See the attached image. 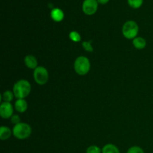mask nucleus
<instances>
[{"instance_id":"nucleus-1","label":"nucleus","mask_w":153,"mask_h":153,"mask_svg":"<svg viewBox=\"0 0 153 153\" xmlns=\"http://www.w3.org/2000/svg\"><path fill=\"white\" fill-rule=\"evenodd\" d=\"M31 91V85L29 82L25 79H20L14 84L13 93L17 100L25 99L30 94Z\"/></svg>"},{"instance_id":"nucleus-2","label":"nucleus","mask_w":153,"mask_h":153,"mask_svg":"<svg viewBox=\"0 0 153 153\" xmlns=\"http://www.w3.org/2000/svg\"><path fill=\"white\" fill-rule=\"evenodd\" d=\"M13 135L19 140H25L31 136L32 132V128L31 126L26 123H20L13 126Z\"/></svg>"},{"instance_id":"nucleus-3","label":"nucleus","mask_w":153,"mask_h":153,"mask_svg":"<svg viewBox=\"0 0 153 153\" xmlns=\"http://www.w3.org/2000/svg\"><path fill=\"white\" fill-rule=\"evenodd\" d=\"M75 72L79 76H85L91 70V62L86 56H79L75 60Z\"/></svg>"},{"instance_id":"nucleus-4","label":"nucleus","mask_w":153,"mask_h":153,"mask_svg":"<svg viewBox=\"0 0 153 153\" xmlns=\"http://www.w3.org/2000/svg\"><path fill=\"white\" fill-rule=\"evenodd\" d=\"M139 32V26L134 20H128L123 24L122 33L124 37L128 40H133L137 37Z\"/></svg>"},{"instance_id":"nucleus-5","label":"nucleus","mask_w":153,"mask_h":153,"mask_svg":"<svg viewBox=\"0 0 153 153\" xmlns=\"http://www.w3.org/2000/svg\"><path fill=\"white\" fill-rule=\"evenodd\" d=\"M34 80L37 85H44L49 81V72L44 67H37L33 73Z\"/></svg>"},{"instance_id":"nucleus-6","label":"nucleus","mask_w":153,"mask_h":153,"mask_svg":"<svg viewBox=\"0 0 153 153\" xmlns=\"http://www.w3.org/2000/svg\"><path fill=\"white\" fill-rule=\"evenodd\" d=\"M98 5L97 0H84L82 5V11L88 16L94 15L98 10Z\"/></svg>"},{"instance_id":"nucleus-7","label":"nucleus","mask_w":153,"mask_h":153,"mask_svg":"<svg viewBox=\"0 0 153 153\" xmlns=\"http://www.w3.org/2000/svg\"><path fill=\"white\" fill-rule=\"evenodd\" d=\"M13 114V107L10 102H2L0 105V116L3 119L10 118Z\"/></svg>"},{"instance_id":"nucleus-8","label":"nucleus","mask_w":153,"mask_h":153,"mask_svg":"<svg viewBox=\"0 0 153 153\" xmlns=\"http://www.w3.org/2000/svg\"><path fill=\"white\" fill-rule=\"evenodd\" d=\"M50 16L52 20L59 22L64 19V13L59 7H53L50 12Z\"/></svg>"},{"instance_id":"nucleus-9","label":"nucleus","mask_w":153,"mask_h":153,"mask_svg":"<svg viewBox=\"0 0 153 153\" xmlns=\"http://www.w3.org/2000/svg\"><path fill=\"white\" fill-rule=\"evenodd\" d=\"M24 64L28 68L31 69V70H35L38 67V62L37 60L34 55H28L24 58Z\"/></svg>"},{"instance_id":"nucleus-10","label":"nucleus","mask_w":153,"mask_h":153,"mask_svg":"<svg viewBox=\"0 0 153 153\" xmlns=\"http://www.w3.org/2000/svg\"><path fill=\"white\" fill-rule=\"evenodd\" d=\"M14 108L19 113H25L28 109V103L25 99H19L16 100L14 103Z\"/></svg>"},{"instance_id":"nucleus-11","label":"nucleus","mask_w":153,"mask_h":153,"mask_svg":"<svg viewBox=\"0 0 153 153\" xmlns=\"http://www.w3.org/2000/svg\"><path fill=\"white\" fill-rule=\"evenodd\" d=\"M133 46L137 49H143L146 46V40L142 37H137L132 40Z\"/></svg>"},{"instance_id":"nucleus-12","label":"nucleus","mask_w":153,"mask_h":153,"mask_svg":"<svg viewBox=\"0 0 153 153\" xmlns=\"http://www.w3.org/2000/svg\"><path fill=\"white\" fill-rule=\"evenodd\" d=\"M13 134V131L10 130V128L7 126L0 127V139L1 140H6L9 139Z\"/></svg>"},{"instance_id":"nucleus-13","label":"nucleus","mask_w":153,"mask_h":153,"mask_svg":"<svg viewBox=\"0 0 153 153\" xmlns=\"http://www.w3.org/2000/svg\"><path fill=\"white\" fill-rule=\"evenodd\" d=\"M102 153H120V151L116 145L107 143L102 149Z\"/></svg>"},{"instance_id":"nucleus-14","label":"nucleus","mask_w":153,"mask_h":153,"mask_svg":"<svg viewBox=\"0 0 153 153\" xmlns=\"http://www.w3.org/2000/svg\"><path fill=\"white\" fill-rule=\"evenodd\" d=\"M14 94H13V91H6L3 93L1 95V100L3 102H10L13 100Z\"/></svg>"},{"instance_id":"nucleus-15","label":"nucleus","mask_w":153,"mask_h":153,"mask_svg":"<svg viewBox=\"0 0 153 153\" xmlns=\"http://www.w3.org/2000/svg\"><path fill=\"white\" fill-rule=\"evenodd\" d=\"M69 37L74 43H79L82 40V37H81L80 34L76 31H70V34H69Z\"/></svg>"},{"instance_id":"nucleus-16","label":"nucleus","mask_w":153,"mask_h":153,"mask_svg":"<svg viewBox=\"0 0 153 153\" xmlns=\"http://www.w3.org/2000/svg\"><path fill=\"white\" fill-rule=\"evenodd\" d=\"M128 5L134 9H137L142 6L143 0H127Z\"/></svg>"},{"instance_id":"nucleus-17","label":"nucleus","mask_w":153,"mask_h":153,"mask_svg":"<svg viewBox=\"0 0 153 153\" xmlns=\"http://www.w3.org/2000/svg\"><path fill=\"white\" fill-rule=\"evenodd\" d=\"M86 153H102V149L98 146L91 145L87 148Z\"/></svg>"},{"instance_id":"nucleus-18","label":"nucleus","mask_w":153,"mask_h":153,"mask_svg":"<svg viewBox=\"0 0 153 153\" xmlns=\"http://www.w3.org/2000/svg\"><path fill=\"white\" fill-rule=\"evenodd\" d=\"M82 46L85 51L88 52H94V47L92 46V41H84L82 42Z\"/></svg>"},{"instance_id":"nucleus-19","label":"nucleus","mask_w":153,"mask_h":153,"mask_svg":"<svg viewBox=\"0 0 153 153\" xmlns=\"http://www.w3.org/2000/svg\"><path fill=\"white\" fill-rule=\"evenodd\" d=\"M126 153H144V151L140 146H133L127 150Z\"/></svg>"},{"instance_id":"nucleus-20","label":"nucleus","mask_w":153,"mask_h":153,"mask_svg":"<svg viewBox=\"0 0 153 153\" xmlns=\"http://www.w3.org/2000/svg\"><path fill=\"white\" fill-rule=\"evenodd\" d=\"M10 122L14 124V126L16 125V124L20 123V117L18 114H13V116L10 117Z\"/></svg>"},{"instance_id":"nucleus-21","label":"nucleus","mask_w":153,"mask_h":153,"mask_svg":"<svg viewBox=\"0 0 153 153\" xmlns=\"http://www.w3.org/2000/svg\"><path fill=\"white\" fill-rule=\"evenodd\" d=\"M99 4H107L108 2L109 1V0H97Z\"/></svg>"}]
</instances>
